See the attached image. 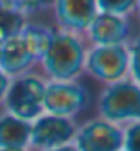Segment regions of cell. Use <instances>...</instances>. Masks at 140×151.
<instances>
[{
    "instance_id": "obj_16",
    "label": "cell",
    "mask_w": 140,
    "mask_h": 151,
    "mask_svg": "<svg viewBox=\"0 0 140 151\" xmlns=\"http://www.w3.org/2000/svg\"><path fill=\"white\" fill-rule=\"evenodd\" d=\"M131 68H133V74H135L136 81L140 83V42L135 45L133 54H131Z\"/></svg>"
},
{
    "instance_id": "obj_19",
    "label": "cell",
    "mask_w": 140,
    "mask_h": 151,
    "mask_svg": "<svg viewBox=\"0 0 140 151\" xmlns=\"http://www.w3.org/2000/svg\"><path fill=\"white\" fill-rule=\"evenodd\" d=\"M0 151H29V149H0Z\"/></svg>"
},
{
    "instance_id": "obj_8",
    "label": "cell",
    "mask_w": 140,
    "mask_h": 151,
    "mask_svg": "<svg viewBox=\"0 0 140 151\" xmlns=\"http://www.w3.org/2000/svg\"><path fill=\"white\" fill-rule=\"evenodd\" d=\"M128 68V52L122 45H101L88 58V70L99 79L115 81Z\"/></svg>"
},
{
    "instance_id": "obj_2",
    "label": "cell",
    "mask_w": 140,
    "mask_h": 151,
    "mask_svg": "<svg viewBox=\"0 0 140 151\" xmlns=\"http://www.w3.org/2000/svg\"><path fill=\"white\" fill-rule=\"evenodd\" d=\"M45 81L32 74H22L11 78L6 97L2 101V108L6 113L22 121L32 122L43 111V93Z\"/></svg>"
},
{
    "instance_id": "obj_10",
    "label": "cell",
    "mask_w": 140,
    "mask_h": 151,
    "mask_svg": "<svg viewBox=\"0 0 140 151\" xmlns=\"http://www.w3.org/2000/svg\"><path fill=\"white\" fill-rule=\"evenodd\" d=\"M31 122L0 111V149H29Z\"/></svg>"
},
{
    "instance_id": "obj_13",
    "label": "cell",
    "mask_w": 140,
    "mask_h": 151,
    "mask_svg": "<svg viewBox=\"0 0 140 151\" xmlns=\"http://www.w3.org/2000/svg\"><path fill=\"white\" fill-rule=\"evenodd\" d=\"M49 2L50 0H6L2 4H7L13 9H16L18 13H22L24 16H27V14H31V13H34L38 9L45 7Z\"/></svg>"
},
{
    "instance_id": "obj_14",
    "label": "cell",
    "mask_w": 140,
    "mask_h": 151,
    "mask_svg": "<svg viewBox=\"0 0 140 151\" xmlns=\"http://www.w3.org/2000/svg\"><path fill=\"white\" fill-rule=\"evenodd\" d=\"M95 4H99V7H101L106 14H122V13H128L135 0H97Z\"/></svg>"
},
{
    "instance_id": "obj_18",
    "label": "cell",
    "mask_w": 140,
    "mask_h": 151,
    "mask_svg": "<svg viewBox=\"0 0 140 151\" xmlns=\"http://www.w3.org/2000/svg\"><path fill=\"white\" fill-rule=\"evenodd\" d=\"M49 151H77L74 146H61V147H54V149H49Z\"/></svg>"
},
{
    "instance_id": "obj_7",
    "label": "cell",
    "mask_w": 140,
    "mask_h": 151,
    "mask_svg": "<svg viewBox=\"0 0 140 151\" xmlns=\"http://www.w3.org/2000/svg\"><path fill=\"white\" fill-rule=\"evenodd\" d=\"M77 151H118L122 147L124 135L111 122H90L75 135Z\"/></svg>"
},
{
    "instance_id": "obj_3",
    "label": "cell",
    "mask_w": 140,
    "mask_h": 151,
    "mask_svg": "<svg viewBox=\"0 0 140 151\" xmlns=\"http://www.w3.org/2000/svg\"><path fill=\"white\" fill-rule=\"evenodd\" d=\"M45 72L56 81H67L83 68L85 52L79 40L68 32H52L43 58L39 60Z\"/></svg>"
},
{
    "instance_id": "obj_15",
    "label": "cell",
    "mask_w": 140,
    "mask_h": 151,
    "mask_svg": "<svg viewBox=\"0 0 140 151\" xmlns=\"http://www.w3.org/2000/svg\"><path fill=\"white\" fill-rule=\"evenodd\" d=\"M122 144L126 151H140V122H135L133 126L128 128Z\"/></svg>"
},
{
    "instance_id": "obj_20",
    "label": "cell",
    "mask_w": 140,
    "mask_h": 151,
    "mask_svg": "<svg viewBox=\"0 0 140 151\" xmlns=\"http://www.w3.org/2000/svg\"><path fill=\"white\" fill-rule=\"evenodd\" d=\"M0 2H6V0H0Z\"/></svg>"
},
{
    "instance_id": "obj_9",
    "label": "cell",
    "mask_w": 140,
    "mask_h": 151,
    "mask_svg": "<svg viewBox=\"0 0 140 151\" xmlns=\"http://www.w3.org/2000/svg\"><path fill=\"white\" fill-rule=\"evenodd\" d=\"M56 20L67 29H86L97 16L95 0H54Z\"/></svg>"
},
{
    "instance_id": "obj_17",
    "label": "cell",
    "mask_w": 140,
    "mask_h": 151,
    "mask_svg": "<svg viewBox=\"0 0 140 151\" xmlns=\"http://www.w3.org/2000/svg\"><path fill=\"white\" fill-rule=\"evenodd\" d=\"M9 81L11 78H7V76L0 70V106H2V101L6 97V92H7V86H9Z\"/></svg>"
},
{
    "instance_id": "obj_5",
    "label": "cell",
    "mask_w": 140,
    "mask_h": 151,
    "mask_svg": "<svg viewBox=\"0 0 140 151\" xmlns=\"http://www.w3.org/2000/svg\"><path fill=\"white\" fill-rule=\"evenodd\" d=\"M99 108L108 121L140 119V88L131 83H117L104 92Z\"/></svg>"
},
{
    "instance_id": "obj_11",
    "label": "cell",
    "mask_w": 140,
    "mask_h": 151,
    "mask_svg": "<svg viewBox=\"0 0 140 151\" xmlns=\"http://www.w3.org/2000/svg\"><path fill=\"white\" fill-rule=\"evenodd\" d=\"M92 38L101 45H118L128 34V24L115 14H97L90 24Z\"/></svg>"
},
{
    "instance_id": "obj_6",
    "label": "cell",
    "mask_w": 140,
    "mask_h": 151,
    "mask_svg": "<svg viewBox=\"0 0 140 151\" xmlns=\"http://www.w3.org/2000/svg\"><path fill=\"white\" fill-rule=\"evenodd\" d=\"M86 104V92L79 85L67 81H52L45 85L43 93V110L49 115L70 117Z\"/></svg>"
},
{
    "instance_id": "obj_4",
    "label": "cell",
    "mask_w": 140,
    "mask_h": 151,
    "mask_svg": "<svg viewBox=\"0 0 140 151\" xmlns=\"http://www.w3.org/2000/svg\"><path fill=\"white\" fill-rule=\"evenodd\" d=\"M75 135V128L70 119L56 115H39L31 122L29 147L38 151H49L67 146Z\"/></svg>"
},
{
    "instance_id": "obj_1",
    "label": "cell",
    "mask_w": 140,
    "mask_h": 151,
    "mask_svg": "<svg viewBox=\"0 0 140 151\" xmlns=\"http://www.w3.org/2000/svg\"><path fill=\"white\" fill-rule=\"evenodd\" d=\"M52 32L47 27L25 24L18 34L0 43V70L7 78L27 74L29 68L43 58Z\"/></svg>"
},
{
    "instance_id": "obj_12",
    "label": "cell",
    "mask_w": 140,
    "mask_h": 151,
    "mask_svg": "<svg viewBox=\"0 0 140 151\" xmlns=\"http://www.w3.org/2000/svg\"><path fill=\"white\" fill-rule=\"evenodd\" d=\"M25 16L22 13H18L7 4L0 2V43H4L9 40L11 36L18 34L25 27Z\"/></svg>"
}]
</instances>
